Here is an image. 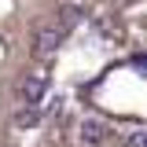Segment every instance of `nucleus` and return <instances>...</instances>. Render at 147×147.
Listing matches in <instances>:
<instances>
[{"label": "nucleus", "instance_id": "1", "mask_svg": "<svg viewBox=\"0 0 147 147\" xmlns=\"http://www.w3.org/2000/svg\"><path fill=\"white\" fill-rule=\"evenodd\" d=\"M48 81H52V66H48V63H37L33 70L22 77V88H18L22 99H26L30 107H37V103L44 99V92H48Z\"/></svg>", "mask_w": 147, "mask_h": 147}, {"label": "nucleus", "instance_id": "2", "mask_svg": "<svg viewBox=\"0 0 147 147\" xmlns=\"http://www.w3.org/2000/svg\"><path fill=\"white\" fill-rule=\"evenodd\" d=\"M66 26H59V22H48V26H40L37 30V37H33V48H37V55H52L63 40H66Z\"/></svg>", "mask_w": 147, "mask_h": 147}, {"label": "nucleus", "instance_id": "3", "mask_svg": "<svg viewBox=\"0 0 147 147\" xmlns=\"http://www.w3.org/2000/svg\"><path fill=\"white\" fill-rule=\"evenodd\" d=\"M103 140H107V129H103V121H96V118L81 121V144H85V147H99Z\"/></svg>", "mask_w": 147, "mask_h": 147}, {"label": "nucleus", "instance_id": "4", "mask_svg": "<svg viewBox=\"0 0 147 147\" xmlns=\"http://www.w3.org/2000/svg\"><path fill=\"white\" fill-rule=\"evenodd\" d=\"M15 125H18V129H33V125H40V107L18 110V114H15Z\"/></svg>", "mask_w": 147, "mask_h": 147}, {"label": "nucleus", "instance_id": "5", "mask_svg": "<svg viewBox=\"0 0 147 147\" xmlns=\"http://www.w3.org/2000/svg\"><path fill=\"white\" fill-rule=\"evenodd\" d=\"M129 147H147V136L144 132H132V136H129Z\"/></svg>", "mask_w": 147, "mask_h": 147}]
</instances>
